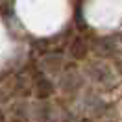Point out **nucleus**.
<instances>
[{
    "mask_svg": "<svg viewBox=\"0 0 122 122\" xmlns=\"http://www.w3.org/2000/svg\"><path fill=\"white\" fill-rule=\"evenodd\" d=\"M92 46H94V52L98 54V56H111V54L117 50L115 43L109 37H98L96 41H94Z\"/></svg>",
    "mask_w": 122,
    "mask_h": 122,
    "instance_id": "f257e3e1",
    "label": "nucleus"
},
{
    "mask_svg": "<svg viewBox=\"0 0 122 122\" xmlns=\"http://www.w3.org/2000/svg\"><path fill=\"white\" fill-rule=\"evenodd\" d=\"M70 54H72L74 59H83L87 56V45H85V41L81 37L74 39V43L70 45Z\"/></svg>",
    "mask_w": 122,
    "mask_h": 122,
    "instance_id": "f03ea898",
    "label": "nucleus"
},
{
    "mask_svg": "<svg viewBox=\"0 0 122 122\" xmlns=\"http://www.w3.org/2000/svg\"><path fill=\"white\" fill-rule=\"evenodd\" d=\"M52 83L46 80V78H39L37 80V96L39 98H48L52 94Z\"/></svg>",
    "mask_w": 122,
    "mask_h": 122,
    "instance_id": "7ed1b4c3",
    "label": "nucleus"
},
{
    "mask_svg": "<svg viewBox=\"0 0 122 122\" xmlns=\"http://www.w3.org/2000/svg\"><path fill=\"white\" fill-rule=\"evenodd\" d=\"M120 37H122V35H120Z\"/></svg>",
    "mask_w": 122,
    "mask_h": 122,
    "instance_id": "20e7f679",
    "label": "nucleus"
}]
</instances>
